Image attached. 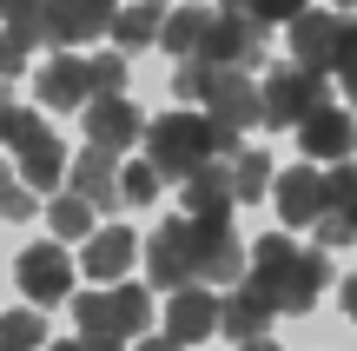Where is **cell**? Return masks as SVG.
<instances>
[{"mask_svg":"<svg viewBox=\"0 0 357 351\" xmlns=\"http://www.w3.org/2000/svg\"><path fill=\"white\" fill-rule=\"evenodd\" d=\"M225 172H231V199H238V206H258V199L271 193V159L252 153V146H238Z\"/></svg>","mask_w":357,"mask_h":351,"instance_id":"7402d4cb","label":"cell"},{"mask_svg":"<svg viewBox=\"0 0 357 351\" xmlns=\"http://www.w3.org/2000/svg\"><path fill=\"white\" fill-rule=\"evenodd\" d=\"M146 265H153V285H192V219H166L159 225V239L146 246Z\"/></svg>","mask_w":357,"mask_h":351,"instance_id":"5bb4252c","label":"cell"},{"mask_svg":"<svg viewBox=\"0 0 357 351\" xmlns=\"http://www.w3.org/2000/svg\"><path fill=\"white\" fill-rule=\"evenodd\" d=\"M199 100H205V113H212L218 126H231V133H245V126H258V119H265L258 87H252V73H245V66H205Z\"/></svg>","mask_w":357,"mask_h":351,"instance_id":"8992f818","label":"cell"},{"mask_svg":"<svg viewBox=\"0 0 357 351\" xmlns=\"http://www.w3.org/2000/svg\"><path fill=\"white\" fill-rule=\"evenodd\" d=\"M159 27H166V7H159V0H139V7H119V13H113V40H119V53L153 47Z\"/></svg>","mask_w":357,"mask_h":351,"instance_id":"44dd1931","label":"cell"},{"mask_svg":"<svg viewBox=\"0 0 357 351\" xmlns=\"http://www.w3.org/2000/svg\"><path fill=\"white\" fill-rule=\"evenodd\" d=\"M40 126H47V119H40L33 106H13V100H7V87H0V146L13 153V146H20V140H33Z\"/></svg>","mask_w":357,"mask_h":351,"instance_id":"484cf974","label":"cell"},{"mask_svg":"<svg viewBox=\"0 0 357 351\" xmlns=\"http://www.w3.org/2000/svg\"><path fill=\"white\" fill-rule=\"evenodd\" d=\"M26 53H33V47H26L13 27H0V80H13V73H20V66H26Z\"/></svg>","mask_w":357,"mask_h":351,"instance_id":"1f68e13d","label":"cell"},{"mask_svg":"<svg viewBox=\"0 0 357 351\" xmlns=\"http://www.w3.org/2000/svg\"><path fill=\"white\" fill-rule=\"evenodd\" d=\"M265 325H271V299L258 285H231V299H218V331H225V338H265Z\"/></svg>","mask_w":357,"mask_h":351,"instance_id":"ac0fdd59","label":"cell"},{"mask_svg":"<svg viewBox=\"0 0 357 351\" xmlns=\"http://www.w3.org/2000/svg\"><path fill=\"white\" fill-rule=\"evenodd\" d=\"M139 351H185V345H178V338H159V345H139Z\"/></svg>","mask_w":357,"mask_h":351,"instance_id":"74e56055","label":"cell"},{"mask_svg":"<svg viewBox=\"0 0 357 351\" xmlns=\"http://www.w3.org/2000/svg\"><path fill=\"white\" fill-rule=\"evenodd\" d=\"M13 172H20L26 186H60V172H66V146L53 140L47 126H40L33 140H20V146H13Z\"/></svg>","mask_w":357,"mask_h":351,"instance_id":"ffe728a7","label":"cell"},{"mask_svg":"<svg viewBox=\"0 0 357 351\" xmlns=\"http://www.w3.org/2000/svg\"><path fill=\"white\" fill-rule=\"evenodd\" d=\"M66 7H79V13H100V20H113V13H119L113 0H66Z\"/></svg>","mask_w":357,"mask_h":351,"instance_id":"836d02e7","label":"cell"},{"mask_svg":"<svg viewBox=\"0 0 357 351\" xmlns=\"http://www.w3.org/2000/svg\"><path fill=\"white\" fill-rule=\"evenodd\" d=\"M298 146H305L311 159H351L357 153V119L351 113H337V106H311L305 119H298Z\"/></svg>","mask_w":357,"mask_h":351,"instance_id":"4fadbf2b","label":"cell"},{"mask_svg":"<svg viewBox=\"0 0 357 351\" xmlns=\"http://www.w3.org/2000/svg\"><path fill=\"white\" fill-rule=\"evenodd\" d=\"M245 246L238 232H231V219H192V278L212 292H231L245 278Z\"/></svg>","mask_w":357,"mask_h":351,"instance_id":"5b68a950","label":"cell"},{"mask_svg":"<svg viewBox=\"0 0 357 351\" xmlns=\"http://www.w3.org/2000/svg\"><path fill=\"white\" fill-rule=\"evenodd\" d=\"M47 225H53V239H86L93 232V206L79 193H66V199H53V206H47Z\"/></svg>","mask_w":357,"mask_h":351,"instance_id":"cb8c5ba5","label":"cell"},{"mask_svg":"<svg viewBox=\"0 0 357 351\" xmlns=\"http://www.w3.org/2000/svg\"><path fill=\"white\" fill-rule=\"evenodd\" d=\"M238 351H278V345H271V338H245Z\"/></svg>","mask_w":357,"mask_h":351,"instance_id":"8d00e7d4","label":"cell"},{"mask_svg":"<svg viewBox=\"0 0 357 351\" xmlns=\"http://www.w3.org/2000/svg\"><path fill=\"white\" fill-rule=\"evenodd\" d=\"M139 259V239L126 232V225H106V232H86V278H100V285H119L126 278V265Z\"/></svg>","mask_w":357,"mask_h":351,"instance_id":"e0dca14e","label":"cell"},{"mask_svg":"<svg viewBox=\"0 0 357 351\" xmlns=\"http://www.w3.org/2000/svg\"><path fill=\"white\" fill-rule=\"evenodd\" d=\"M119 199H126V206H153L159 199V166L153 159H139V166L119 172Z\"/></svg>","mask_w":357,"mask_h":351,"instance_id":"83f0119b","label":"cell"},{"mask_svg":"<svg viewBox=\"0 0 357 351\" xmlns=\"http://www.w3.org/2000/svg\"><path fill=\"white\" fill-rule=\"evenodd\" d=\"M245 285L265 292L271 312H311L318 292L331 285V265H324V252H305V246H291V239H258Z\"/></svg>","mask_w":357,"mask_h":351,"instance_id":"7a4b0ae2","label":"cell"},{"mask_svg":"<svg viewBox=\"0 0 357 351\" xmlns=\"http://www.w3.org/2000/svg\"><path fill=\"white\" fill-rule=\"evenodd\" d=\"M79 113H86V140L106 146V153H126L132 140H146V113L126 93H100V100H86Z\"/></svg>","mask_w":357,"mask_h":351,"instance_id":"7c38bea8","label":"cell"},{"mask_svg":"<svg viewBox=\"0 0 357 351\" xmlns=\"http://www.w3.org/2000/svg\"><path fill=\"white\" fill-rule=\"evenodd\" d=\"M337 7H357V0H337Z\"/></svg>","mask_w":357,"mask_h":351,"instance_id":"ab89813d","label":"cell"},{"mask_svg":"<svg viewBox=\"0 0 357 351\" xmlns=\"http://www.w3.org/2000/svg\"><path fill=\"white\" fill-rule=\"evenodd\" d=\"M337 219H344V225H351V239H357V199H351V206H344V212H337Z\"/></svg>","mask_w":357,"mask_h":351,"instance_id":"d590c367","label":"cell"},{"mask_svg":"<svg viewBox=\"0 0 357 351\" xmlns=\"http://www.w3.org/2000/svg\"><path fill=\"white\" fill-rule=\"evenodd\" d=\"M0 219H7V225L33 219V193H26V179L13 166H0Z\"/></svg>","mask_w":357,"mask_h":351,"instance_id":"4316f807","label":"cell"},{"mask_svg":"<svg viewBox=\"0 0 357 351\" xmlns=\"http://www.w3.org/2000/svg\"><path fill=\"white\" fill-rule=\"evenodd\" d=\"M66 172H73L79 199H86L93 212H113V206H126V199H119V153H106V146H86V153H79Z\"/></svg>","mask_w":357,"mask_h":351,"instance_id":"2e32d148","label":"cell"},{"mask_svg":"<svg viewBox=\"0 0 357 351\" xmlns=\"http://www.w3.org/2000/svg\"><path fill=\"white\" fill-rule=\"evenodd\" d=\"M344 33H351L344 13H311V7H305V13L291 20V60L305 66V73H337Z\"/></svg>","mask_w":357,"mask_h":351,"instance_id":"ba28073f","label":"cell"},{"mask_svg":"<svg viewBox=\"0 0 357 351\" xmlns=\"http://www.w3.org/2000/svg\"><path fill=\"white\" fill-rule=\"evenodd\" d=\"M212 325H218V299H212V285H178L172 292V305H166V338L178 345H199V338H212Z\"/></svg>","mask_w":357,"mask_h":351,"instance_id":"9a60e30c","label":"cell"},{"mask_svg":"<svg viewBox=\"0 0 357 351\" xmlns=\"http://www.w3.org/2000/svg\"><path fill=\"white\" fill-rule=\"evenodd\" d=\"M13 278H20V292H26L33 305H60L66 292H73V259L60 252V239H40V246L20 252Z\"/></svg>","mask_w":357,"mask_h":351,"instance_id":"9c48e42d","label":"cell"},{"mask_svg":"<svg viewBox=\"0 0 357 351\" xmlns=\"http://www.w3.org/2000/svg\"><path fill=\"white\" fill-rule=\"evenodd\" d=\"M344 312H351V325H357V272L344 278Z\"/></svg>","mask_w":357,"mask_h":351,"instance_id":"e575fe53","label":"cell"},{"mask_svg":"<svg viewBox=\"0 0 357 351\" xmlns=\"http://www.w3.org/2000/svg\"><path fill=\"white\" fill-rule=\"evenodd\" d=\"M271 199H278V219H284V225H318L324 212H331V186H324L318 166L271 172Z\"/></svg>","mask_w":357,"mask_h":351,"instance_id":"30bf717a","label":"cell"},{"mask_svg":"<svg viewBox=\"0 0 357 351\" xmlns=\"http://www.w3.org/2000/svg\"><path fill=\"white\" fill-rule=\"evenodd\" d=\"M33 100L47 106V113H79V106L93 100V66L86 60H73V53H53L47 66L33 73Z\"/></svg>","mask_w":357,"mask_h":351,"instance_id":"8fae6325","label":"cell"},{"mask_svg":"<svg viewBox=\"0 0 357 351\" xmlns=\"http://www.w3.org/2000/svg\"><path fill=\"white\" fill-rule=\"evenodd\" d=\"M0 351H7V345H0Z\"/></svg>","mask_w":357,"mask_h":351,"instance_id":"60d3db41","label":"cell"},{"mask_svg":"<svg viewBox=\"0 0 357 351\" xmlns=\"http://www.w3.org/2000/svg\"><path fill=\"white\" fill-rule=\"evenodd\" d=\"M93 100L100 93H126V53H93Z\"/></svg>","mask_w":357,"mask_h":351,"instance_id":"f546056e","label":"cell"},{"mask_svg":"<svg viewBox=\"0 0 357 351\" xmlns=\"http://www.w3.org/2000/svg\"><path fill=\"white\" fill-rule=\"evenodd\" d=\"M231 206H238V199H231V172L218 166V159L185 179V219H231Z\"/></svg>","mask_w":357,"mask_h":351,"instance_id":"d6986e66","label":"cell"},{"mask_svg":"<svg viewBox=\"0 0 357 351\" xmlns=\"http://www.w3.org/2000/svg\"><path fill=\"white\" fill-rule=\"evenodd\" d=\"M337 80H344L351 100H357V20H351V33H344V53H337Z\"/></svg>","mask_w":357,"mask_h":351,"instance_id":"d6a6232c","label":"cell"},{"mask_svg":"<svg viewBox=\"0 0 357 351\" xmlns=\"http://www.w3.org/2000/svg\"><path fill=\"white\" fill-rule=\"evenodd\" d=\"M40 7L47 0H0V27H13L26 47H40Z\"/></svg>","mask_w":357,"mask_h":351,"instance_id":"f1b7e54d","label":"cell"},{"mask_svg":"<svg viewBox=\"0 0 357 351\" xmlns=\"http://www.w3.org/2000/svg\"><path fill=\"white\" fill-rule=\"evenodd\" d=\"M47 351H93V345H86V338H73V345H47Z\"/></svg>","mask_w":357,"mask_h":351,"instance_id":"f35d334b","label":"cell"},{"mask_svg":"<svg viewBox=\"0 0 357 351\" xmlns=\"http://www.w3.org/2000/svg\"><path fill=\"white\" fill-rule=\"evenodd\" d=\"M73 325L93 351H126V338H139L153 325V299L139 285H113V292H79L73 299Z\"/></svg>","mask_w":357,"mask_h":351,"instance_id":"3957f363","label":"cell"},{"mask_svg":"<svg viewBox=\"0 0 357 351\" xmlns=\"http://www.w3.org/2000/svg\"><path fill=\"white\" fill-rule=\"evenodd\" d=\"M238 153V133L218 126L212 113H159L146 126V159L159 166V179H192L199 166Z\"/></svg>","mask_w":357,"mask_h":351,"instance_id":"6da1fadb","label":"cell"},{"mask_svg":"<svg viewBox=\"0 0 357 351\" xmlns=\"http://www.w3.org/2000/svg\"><path fill=\"white\" fill-rule=\"evenodd\" d=\"M192 60H205V66H245V73L265 60V33H258V20L245 13V0H225L218 20H205Z\"/></svg>","mask_w":357,"mask_h":351,"instance_id":"277c9868","label":"cell"},{"mask_svg":"<svg viewBox=\"0 0 357 351\" xmlns=\"http://www.w3.org/2000/svg\"><path fill=\"white\" fill-rule=\"evenodd\" d=\"M258 106H265V126H298L311 106H324V73H305V66H278L258 87Z\"/></svg>","mask_w":357,"mask_h":351,"instance_id":"52a82bcc","label":"cell"},{"mask_svg":"<svg viewBox=\"0 0 357 351\" xmlns=\"http://www.w3.org/2000/svg\"><path fill=\"white\" fill-rule=\"evenodd\" d=\"M205 20H212V13H205L199 0H185L178 13H166V27H159V47H166L172 60H192V53H199V33H205Z\"/></svg>","mask_w":357,"mask_h":351,"instance_id":"603a6c76","label":"cell"},{"mask_svg":"<svg viewBox=\"0 0 357 351\" xmlns=\"http://www.w3.org/2000/svg\"><path fill=\"white\" fill-rule=\"evenodd\" d=\"M0 345H7V351L47 345V318H40V312H0Z\"/></svg>","mask_w":357,"mask_h":351,"instance_id":"d4e9b609","label":"cell"},{"mask_svg":"<svg viewBox=\"0 0 357 351\" xmlns=\"http://www.w3.org/2000/svg\"><path fill=\"white\" fill-rule=\"evenodd\" d=\"M245 13H252L258 27H271V20H298L305 0H245Z\"/></svg>","mask_w":357,"mask_h":351,"instance_id":"4dcf8cb0","label":"cell"}]
</instances>
